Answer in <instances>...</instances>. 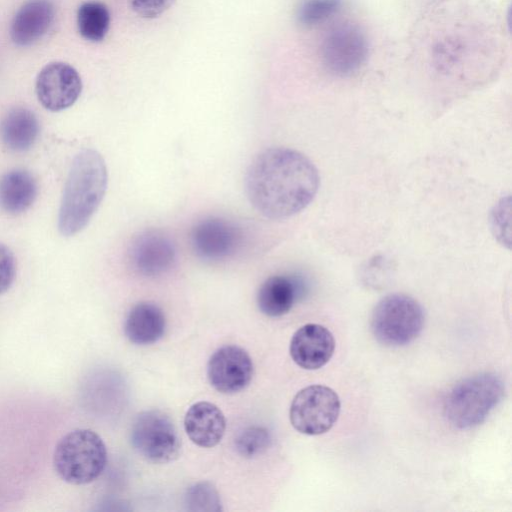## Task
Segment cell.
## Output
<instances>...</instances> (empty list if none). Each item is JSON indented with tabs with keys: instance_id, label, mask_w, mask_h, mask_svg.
I'll return each mask as SVG.
<instances>
[{
	"instance_id": "obj_1",
	"label": "cell",
	"mask_w": 512,
	"mask_h": 512,
	"mask_svg": "<svg viewBox=\"0 0 512 512\" xmlns=\"http://www.w3.org/2000/svg\"><path fill=\"white\" fill-rule=\"evenodd\" d=\"M319 184V173L312 161L285 147L259 153L245 175L250 203L260 214L274 220L291 217L306 208Z\"/></svg>"
},
{
	"instance_id": "obj_2",
	"label": "cell",
	"mask_w": 512,
	"mask_h": 512,
	"mask_svg": "<svg viewBox=\"0 0 512 512\" xmlns=\"http://www.w3.org/2000/svg\"><path fill=\"white\" fill-rule=\"evenodd\" d=\"M107 182L106 164L97 151L85 149L75 156L59 208L62 235L73 236L88 224L104 198Z\"/></svg>"
},
{
	"instance_id": "obj_3",
	"label": "cell",
	"mask_w": 512,
	"mask_h": 512,
	"mask_svg": "<svg viewBox=\"0 0 512 512\" xmlns=\"http://www.w3.org/2000/svg\"><path fill=\"white\" fill-rule=\"evenodd\" d=\"M505 384L492 372L478 373L457 382L444 400V415L456 428L470 429L483 423L502 401Z\"/></svg>"
},
{
	"instance_id": "obj_4",
	"label": "cell",
	"mask_w": 512,
	"mask_h": 512,
	"mask_svg": "<svg viewBox=\"0 0 512 512\" xmlns=\"http://www.w3.org/2000/svg\"><path fill=\"white\" fill-rule=\"evenodd\" d=\"M107 463V450L102 438L90 429H74L56 444L53 466L57 475L73 485L96 480Z\"/></svg>"
},
{
	"instance_id": "obj_5",
	"label": "cell",
	"mask_w": 512,
	"mask_h": 512,
	"mask_svg": "<svg viewBox=\"0 0 512 512\" xmlns=\"http://www.w3.org/2000/svg\"><path fill=\"white\" fill-rule=\"evenodd\" d=\"M424 323V310L417 300L406 294L393 293L376 304L370 326L379 343L399 347L414 341Z\"/></svg>"
},
{
	"instance_id": "obj_6",
	"label": "cell",
	"mask_w": 512,
	"mask_h": 512,
	"mask_svg": "<svg viewBox=\"0 0 512 512\" xmlns=\"http://www.w3.org/2000/svg\"><path fill=\"white\" fill-rule=\"evenodd\" d=\"M130 441L145 459L165 464L178 458L181 439L171 419L161 411H143L132 423Z\"/></svg>"
},
{
	"instance_id": "obj_7",
	"label": "cell",
	"mask_w": 512,
	"mask_h": 512,
	"mask_svg": "<svg viewBox=\"0 0 512 512\" xmlns=\"http://www.w3.org/2000/svg\"><path fill=\"white\" fill-rule=\"evenodd\" d=\"M340 409L339 396L333 389L325 385H310L294 396L289 418L298 432L310 436L321 435L336 423Z\"/></svg>"
},
{
	"instance_id": "obj_8",
	"label": "cell",
	"mask_w": 512,
	"mask_h": 512,
	"mask_svg": "<svg viewBox=\"0 0 512 512\" xmlns=\"http://www.w3.org/2000/svg\"><path fill=\"white\" fill-rule=\"evenodd\" d=\"M368 43L364 33L353 24H341L332 29L322 45V60L331 73L348 76L365 63Z\"/></svg>"
},
{
	"instance_id": "obj_9",
	"label": "cell",
	"mask_w": 512,
	"mask_h": 512,
	"mask_svg": "<svg viewBox=\"0 0 512 512\" xmlns=\"http://www.w3.org/2000/svg\"><path fill=\"white\" fill-rule=\"evenodd\" d=\"M81 91L82 80L79 73L65 62L48 63L36 78V96L44 108L53 112L72 106Z\"/></svg>"
},
{
	"instance_id": "obj_10",
	"label": "cell",
	"mask_w": 512,
	"mask_h": 512,
	"mask_svg": "<svg viewBox=\"0 0 512 512\" xmlns=\"http://www.w3.org/2000/svg\"><path fill=\"white\" fill-rule=\"evenodd\" d=\"M242 240L240 229L232 222L208 217L199 221L191 232V245L202 260L215 262L232 256Z\"/></svg>"
},
{
	"instance_id": "obj_11",
	"label": "cell",
	"mask_w": 512,
	"mask_h": 512,
	"mask_svg": "<svg viewBox=\"0 0 512 512\" xmlns=\"http://www.w3.org/2000/svg\"><path fill=\"white\" fill-rule=\"evenodd\" d=\"M253 376V362L239 346L226 345L217 349L207 364V377L214 389L224 394L243 390Z\"/></svg>"
},
{
	"instance_id": "obj_12",
	"label": "cell",
	"mask_w": 512,
	"mask_h": 512,
	"mask_svg": "<svg viewBox=\"0 0 512 512\" xmlns=\"http://www.w3.org/2000/svg\"><path fill=\"white\" fill-rule=\"evenodd\" d=\"M176 259L172 240L159 230H147L136 236L130 246L129 260L133 269L147 277L169 271Z\"/></svg>"
},
{
	"instance_id": "obj_13",
	"label": "cell",
	"mask_w": 512,
	"mask_h": 512,
	"mask_svg": "<svg viewBox=\"0 0 512 512\" xmlns=\"http://www.w3.org/2000/svg\"><path fill=\"white\" fill-rule=\"evenodd\" d=\"M335 350L333 334L325 326L309 323L301 326L290 341V356L301 368L317 370L326 365Z\"/></svg>"
},
{
	"instance_id": "obj_14",
	"label": "cell",
	"mask_w": 512,
	"mask_h": 512,
	"mask_svg": "<svg viewBox=\"0 0 512 512\" xmlns=\"http://www.w3.org/2000/svg\"><path fill=\"white\" fill-rule=\"evenodd\" d=\"M55 15L50 0H29L14 15L10 37L18 46H29L40 40L49 30Z\"/></svg>"
},
{
	"instance_id": "obj_15",
	"label": "cell",
	"mask_w": 512,
	"mask_h": 512,
	"mask_svg": "<svg viewBox=\"0 0 512 512\" xmlns=\"http://www.w3.org/2000/svg\"><path fill=\"white\" fill-rule=\"evenodd\" d=\"M184 428L193 443L203 448H211L221 441L226 420L223 412L215 404L200 401L187 410Z\"/></svg>"
},
{
	"instance_id": "obj_16",
	"label": "cell",
	"mask_w": 512,
	"mask_h": 512,
	"mask_svg": "<svg viewBox=\"0 0 512 512\" xmlns=\"http://www.w3.org/2000/svg\"><path fill=\"white\" fill-rule=\"evenodd\" d=\"M303 291V283L295 276L276 275L266 279L257 292V305L269 317L288 313Z\"/></svg>"
},
{
	"instance_id": "obj_17",
	"label": "cell",
	"mask_w": 512,
	"mask_h": 512,
	"mask_svg": "<svg viewBox=\"0 0 512 512\" xmlns=\"http://www.w3.org/2000/svg\"><path fill=\"white\" fill-rule=\"evenodd\" d=\"M40 131L36 115L24 107L9 110L0 123L3 145L13 152H25L36 142Z\"/></svg>"
},
{
	"instance_id": "obj_18",
	"label": "cell",
	"mask_w": 512,
	"mask_h": 512,
	"mask_svg": "<svg viewBox=\"0 0 512 512\" xmlns=\"http://www.w3.org/2000/svg\"><path fill=\"white\" fill-rule=\"evenodd\" d=\"M166 320L162 310L151 302H141L132 307L124 324L126 337L134 344L148 345L164 335Z\"/></svg>"
},
{
	"instance_id": "obj_19",
	"label": "cell",
	"mask_w": 512,
	"mask_h": 512,
	"mask_svg": "<svg viewBox=\"0 0 512 512\" xmlns=\"http://www.w3.org/2000/svg\"><path fill=\"white\" fill-rule=\"evenodd\" d=\"M33 175L24 169H12L0 177V208L8 214L28 210L37 197Z\"/></svg>"
},
{
	"instance_id": "obj_20",
	"label": "cell",
	"mask_w": 512,
	"mask_h": 512,
	"mask_svg": "<svg viewBox=\"0 0 512 512\" xmlns=\"http://www.w3.org/2000/svg\"><path fill=\"white\" fill-rule=\"evenodd\" d=\"M77 27L80 35L90 42L102 41L110 27V12L99 1H88L77 11Z\"/></svg>"
},
{
	"instance_id": "obj_21",
	"label": "cell",
	"mask_w": 512,
	"mask_h": 512,
	"mask_svg": "<svg viewBox=\"0 0 512 512\" xmlns=\"http://www.w3.org/2000/svg\"><path fill=\"white\" fill-rule=\"evenodd\" d=\"M271 434L262 426H250L242 430L235 439L237 452L246 458L264 453L271 445Z\"/></svg>"
},
{
	"instance_id": "obj_22",
	"label": "cell",
	"mask_w": 512,
	"mask_h": 512,
	"mask_svg": "<svg viewBox=\"0 0 512 512\" xmlns=\"http://www.w3.org/2000/svg\"><path fill=\"white\" fill-rule=\"evenodd\" d=\"M185 505L189 511L218 512L221 501L216 488L209 482H199L187 489Z\"/></svg>"
},
{
	"instance_id": "obj_23",
	"label": "cell",
	"mask_w": 512,
	"mask_h": 512,
	"mask_svg": "<svg viewBox=\"0 0 512 512\" xmlns=\"http://www.w3.org/2000/svg\"><path fill=\"white\" fill-rule=\"evenodd\" d=\"M340 4V0H306L298 10V20L305 26L319 24L333 15Z\"/></svg>"
},
{
	"instance_id": "obj_24",
	"label": "cell",
	"mask_w": 512,
	"mask_h": 512,
	"mask_svg": "<svg viewBox=\"0 0 512 512\" xmlns=\"http://www.w3.org/2000/svg\"><path fill=\"white\" fill-rule=\"evenodd\" d=\"M175 0H130L132 10L142 18L153 19L162 15Z\"/></svg>"
},
{
	"instance_id": "obj_25",
	"label": "cell",
	"mask_w": 512,
	"mask_h": 512,
	"mask_svg": "<svg viewBox=\"0 0 512 512\" xmlns=\"http://www.w3.org/2000/svg\"><path fill=\"white\" fill-rule=\"evenodd\" d=\"M16 275L15 258L11 250L0 244V294L12 285Z\"/></svg>"
}]
</instances>
